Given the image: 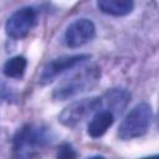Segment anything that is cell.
Wrapping results in <instances>:
<instances>
[{
    "label": "cell",
    "mask_w": 159,
    "mask_h": 159,
    "mask_svg": "<svg viewBox=\"0 0 159 159\" xmlns=\"http://www.w3.org/2000/svg\"><path fill=\"white\" fill-rule=\"evenodd\" d=\"M96 35V26L89 19L75 20L65 31V42L68 47L76 48L91 41Z\"/></svg>",
    "instance_id": "obj_7"
},
{
    "label": "cell",
    "mask_w": 159,
    "mask_h": 159,
    "mask_svg": "<svg viewBox=\"0 0 159 159\" xmlns=\"http://www.w3.org/2000/svg\"><path fill=\"white\" fill-rule=\"evenodd\" d=\"M88 58H89V55L78 53V55H66V56H61V57L51 60L50 62H47L45 65V67L41 72L40 83L47 84V83L52 82L57 76H60L65 71H68V70L76 67L77 65L84 62Z\"/></svg>",
    "instance_id": "obj_6"
},
{
    "label": "cell",
    "mask_w": 159,
    "mask_h": 159,
    "mask_svg": "<svg viewBox=\"0 0 159 159\" xmlns=\"http://www.w3.org/2000/svg\"><path fill=\"white\" fill-rule=\"evenodd\" d=\"M152 107L145 102L138 103L129 111V113L120 123L118 129V137L123 140L142 137L147 133L152 122Z\"/></svg>",
    "instance_id": "obj_2"
},
{
    "label": "cell",
    "mask_w": 159,
    "mask_h": 159,
    "mask_svg": "<svg viewBox=\"0 0 159 159\" xmlns=\"http://www.w3.org/2000/svg\"><path fill=\"white\" fill-rule=\"evenodd\" d=\"M140 159H159L158 155H152V157H145V158H140Z\"/></svg>",
    "instance_id": "obj_14"
},
{
    "label": "cell",
    "mask_w": 159,
    "mask_h": 159,
    "mask_svg": "<svg viewBox=\"0 0 159 159\" xmlns=\"http://www.w3.org/2000/svg\"><path fill=\"white\" fill-rule=\"evenodd\" d=\"M101 106L102 98L99 97H91L75 101L62 109V112L58 114V122L66 127H76L89 114L96 111H99L98 108Z\"/></svg>",
    "instance_id": "obj_3"
},
{
    "label": "cell",
    "mask_w": 159,
    "mask_h": 159,
    "mask_svg": "<svg viewBox=\"0 0 159 159\" xmlns=\"http://www.w3.org/2000/svg\"><path fill=\"white\" fill-rule=\"evenodd\" d=\"M129 93L122 88H113L111 91H108L104 94L106 102H107V111H109L112 114L113 112L120 114L123 112V109L127 107L128 102H129ZM114 116V114H113Z\"/></svg>",
    "instance_id": "obj_10"
},
{
    "label": "cell",
    "mask_w": 159,
    "mask_h": 159,
    "mask_svg": "<svg viewBox=\"0 0 159 159\" xmlns=\"http://www.w3.org/2000/svg\"><path fill=\"white\" fill-rule=\"evenodd\" d=\"M36 11L31 6H24L16 10L6 21V35L14 40L24 39L36 24Z\"/></svg>",
    "instance_id": "obj_4"
},
{
    "label": "cell",
    "mask_w": 159,
    "mask_h": 159,
    "mask_svg": "<svg viewBox=\"0 0 159 159\" xmlns=\"http://www.w3.org/2000/svg\"><path fill=\"white\" fill-rule=\"evenodd\" d=\"M101 78V68L97 65L81 67L70 77H66L53 89L52 97L56 101H65L94 87Z\"/></svg>",
    "instance_id": "obj_1"
},
{
    "label": "cell",
    "mask_w": 159,
    "mask_h": 159,
    "mask_svg": "<svg viewBox=\"0 0 159 159\" xmlns=\"http://www.w3.org/2000/svg\"><path fill=\"white\" fill-rule=\"evenodd\" d=\"M26 67L27 60L24 56H14L5 62L2 72L9 78H21L26 71Z\"/></svg>",
    "instance_id": "obj_11"
},
{
    "label": "cell",
    "mask_w": 159,
    "mask_h": 159,
    "mask_svg": "<svg viewBox=\"0 0 159 159\" xmlns=\"http://www.w3.org/2000/svg\"><path fill=\"white\" fill-rule=\"evenodd\" d=\"M86 159H106V158L102 157V155H93V157H89V158H86Z\"/></svg>",
    "instance_id": "obj_13"
},
{
    "label": "cell",
    "mask_w": 159,
    "mask_h": 159,
    "mask_svg": "<svg viewBox=\"0 0 159 159\" xmlns=\"http://www.w3.org/2000/svg\"><path fill=\"white\" fill-rule=\"evenodd\" d=\"M98 9L107 15L125 16L132 12L134 2L132 0H99L97 1Z\"/></svg>",
    "instance_id": "obj_9"
},
{
    "label": "cell",
    "mask_w": 159,
    "mask_h": 159,
    "mask_svg": "<svg viewBox=\"0 0 159 159\" xmlns=\"http://www.w3.org/2000/svg\"><path fill=\"white\" fill-rule=\"evenodd\" d=\"M113 122H114V116L109 111H107V109L98 111L93 116L91 122L88 123L87 133L92 138H99L109 129V127L113 124Z\"/></svg>",
    "instance_id": "obj_8"
},
{
    "label": "cell",
    "mask_w": 159,
    "mask_h": 159,
    "mask_svg": "<svg viewBox=\"0 0 159 159\" xmlns=\"http://www.w3.org/2000/svg\"><path fill=\"white\" fill-rule=\"evenodd\" d=\"M52 142L51 130L39 125L22 127L14 138V148L21 150L24 148H41Z\"/></svg>",
    "instance_id": "obj_5"
},
{
    "label": "cell",
    "mask_w": 159,
    "mask_h": 159,
    "mask_svg": "<svg viewBox=\"0 0 159 159\" xmlns=\"http://www.w3.org/2000/svg\"><path fill=\"white\" fill-rule=\"evenodd\" d=\"M56 159H77V153L68 143H63L58 147Z\"/></svg>",
    "instance_id": "obj_12"
}]
</instances>
